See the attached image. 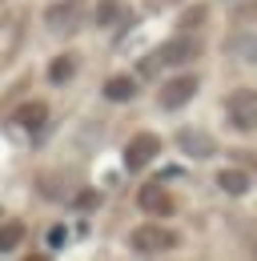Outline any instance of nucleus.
<instances>
[{"mask_svg": "<svg viewBox=\"0 0 257 261\" xmlns=\"http://www.w3.org/2000/svg\"><path fill=\"white\" fill-rule=\"evenodd\" d=\"M44 16H48V29H53V33H72V29H76V4H72V0L53 4Z\"/></svg>", "mask_w": 257, "mask_h": 261, "instance_id": "6e6552de", "label": "nucleus"}, {"mask_svg": "<svg viewBox=\"0 0 257 261\" xmlns=\"http://www.w3.org/2000/svg\"><path fill=\"white\" fill-rule=\"evenodd\" d=\"M197 89H201V81L193 76V72H177V76H169V81H161V93H157V105L165 113H177V109H185L193 97H197Z\"/></svg>", "mask_w": 257, "mask_h": 261, "instance_id": "f257e3e1", "label": "nucleus"}, {"mask_svg": "<svg viewBox=\"0 0 257 261\" xmlns=\"http://www.w3.org/2000/svg\"><path fill=\"white\" fill-rule=\"evenodd\" d=\"M241 48H245V57H249V61H257V40H241Z\"/></svg>", "mask_w": 257, "mask_h": 261, "instance_id": "dca6fc26", "label": "nucleus"}, {"mask_svg": "<svg viewBox=\"0 0 257 261\" xmlns=\"http://www.w3.org/2000/svg\"><path fill=\"white\" fill-rule=\"evenodd\" d=\"M197 57H201V44H197L193 36H177V40H169V44H165V48H161L145 68H157V65H189V61H197Z\"/></svg>", "mask_w": 257, "mask_h": 261, "instance_id": "20e7f679", "label": "nucleus"}, {"mask_svg": "<svg viewBox=\"0 0 257 261\" xmlns=\"http://www.w3.org/2000/svg\"><path fill=\"white\" fill-rule=\"evenodd\" d=\"M217 185H221L229 197H241V193H249V177L241 173V169H221L217 173Z\"/></svg>", "mask_w": 257, "mask_h": 261, "instance_id": "9d476101", "label": "nucleus"}, {"mask_svg": "<svg viewBox=\"0 0 257 261\" xmlns=\"http://www.w3.org/2000/svg\"><path fill=\"white\" fill-rule=\"evenodd\" d=\"M225 113H229L233 129L257 133V93L253 89H233V93L225 97Z\"/></svg>", "mask_w": 257, "mask_h": 261, "instance_id": "f03ea898", "label": "nucleus"}, {"mask_svg": "<svg viewBox=\"0 0 257 261\" xmlns=\"http://www.w3.org/2000/svg\"><path fill=\"white\" fill-rule=\"evenodd\" d=\"M157 153H161L157 137H153V133H137V137L125 145V169H128V173H137V169H145V165L153 161Z\"/></svg>", "mask_w": 257, "mask_h": 261, "instance_id": "39448f33", "label": "nucleus"}, {"mask_svg": "<svg viewBox=\"0 0 257 261\" xmlns=\"http://www.w3.org/2000/svg\"><path fill=\"white\" fill-rule=\"evenodd\" d=\"M121 16H128V8L121 0H100V4H96V24H113V20H121Z\"/></svg>", "mask_w": 257, "mask_h": 261, "instance_id": "ddd939ff", "label": "nucleus"}, {"mask_svg": "<svg viewBox=\"0 0 257 261\" xmlns=\"http://www.w3.org/2000/svg\"><path fill=\"white\" fill-rule=\"evenodd\" d=\"M64 241H68V233H64L61 225H57V229H53V233H48V245H53V249H61Z\"/></svg>", "mask_w": 257, "mask_h": 261, "instance_id": "2eb2a0df", "label": "nucleus"}, {"mask_svg": "<svg viewBox=\"0 0 257 261\" xmlns=\"http://www.w3.org/2000/svg\"><path fill=\"white\" fill-rule=\"evenodd\" d=\"M72 72H76V61H72V57H57V61L48 65V81H53V85H64V81H72Z\"/></svg>", "mask_w": 257, "mask_h": 261, "instance_id": "4468645a", "label": "nucleus"}, {"mask_svg": "<svg viewBox=\"0 0 257 261\" xmlns=\"http://www.w3.org/2000/svg\"><path fill=\"white\" fill-rule=\"evenodd\" d=\"M44 113H48V109H44V105H40V100H32V105H20V109H16V125H24V129H40V125H44Z\"/></svg>", "mask_w": 257, "mask_h": 261, "instance_id": "9b49d317", "label": "nucleus"}, {"mask_svg": "<svg viewBox=\"0 0 257 261\" xmlns=\"http://www.w3.org/2000/svg\"><path fill=\"white\" fill-rule=\"evenodd\" d=\"M137 209H145L149 217H169V213H173V197L165 193L161 185H145V189L137 193Z\"/></svg>", "mask_w": 257, "mask_h": 261, "instance_id": "423d86ee", "label": "nucleus"}, {"mask_svg": "<svg viewBox=\"0 0 257 261\" xmlns=\"http://www.w3.org/2000/svg\"><path fill=\"white\" fill-rule=\"evenodd\" d=\"M24 237V221H4L0 225V253H12Z\"/></svg>", "mask_w": 257, "mask_h": 261, "instance_id": "f8f14e48", "label": "nucleus"}, {"mask_svg": "<svg viewBox=\"0 0 257 261\" xmlns=\"http://www.w3.org/2000/svg\"><path fill=\"white\" fill-rule=\"evenodd\" d=\"M177 145H181L189 157H197V161L217 153V145H213V141H209V137H205L201 129H181V133H177Z\"/></svg>", "mask_w": 257, "mask_h": 261, "instance_id": "0eeeda50", "label": "nucleus"}, {"mask_svg": "<svg viewBox=\"0 0 257 261\" xmlns=\"http://www.w3.org/2000/svg\"><path fill=\"white\" fill-rule=\"evenodd\" d=\"M253 253H257V249H253Z\"/></svg>", "mask_w": 257, "mask_h": 261, "instance_id": "f3484780", "label": "nucleus"}, {"mask_svg": "<svg viewBox=\"0 0 257 261\" xmlns=\"http://www.w3.org/2000/svg\"><path fill=\"white\" fill-rule=\"evenodd\" d=\"M173 233L161 225H141L133 229V237H128V245H133V253H141V257H153V253H165V249H173Z\"/></svg>", "mask_w": 257, "mask_h": 261, "instance_id": "7ed1b4c3", "label": "nucleus"}, {"mask_svg": "<svg viewBox=\"0 0 257 261\" xmlns=\"http://www.w3.org/2000/svg\"><path fill=\"white\" fill-rule=\"evenodd\" d=\"M137 97V81L133 76H109L105 81V100H117V105H125V100Z\"/></svg>", "mask_w": 257, "mask_h": 261, "instance_id": "1a4fd4ad", "label": "nucleus"}]
</instances>
